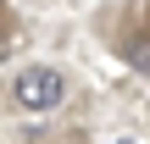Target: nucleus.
I'll use <instances>...</instances> for the list:
<instances>
[{
  "label": "nucleus",
  "mask_w": 150,
  "mask_h": 144,
  "mask_svg": "<svg viewBox=\"0 0 150 144\" xmlns=\"http://www.w3.org/2000/svg\"><path fill=\"white\" fill-rule=\"evenodd\" d=\"M61 94H67V83H61L56 67H22L17 83H11V105L17 111H56Z\"/></svg>",
  "instance_id": "1"
},
{
  "label": "nucleus",
  "mask_w": 150,
  "mask_h": 144,
  "mask_svg": "<svg viewBox=\"0 0 150 144\" xmlns=\"http://www.w3.org/2000/svg\"><path fill=\"white\" fill-rule=\"evenodd\" d=\"M122 144H128V139H122Z\"/></svg>",
  "instance_id": "2"
}]
</instances>
